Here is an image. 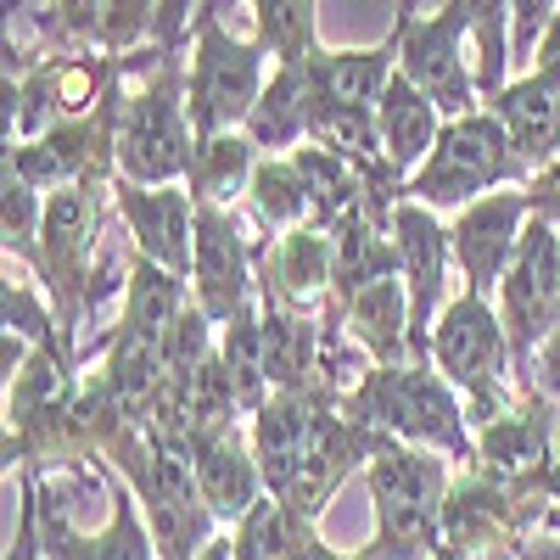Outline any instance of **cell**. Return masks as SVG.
<instances>
[{
	"label": "cell",
	"instance_id": "obj_1",
	"mask_svg": "<svg viewBox=\"0 0 560 560\" xmlns=\"http://www.w3.org/2000/svg\"><path fill=\"white\" fill-rule=\"evenodd\" d=\"M342 409L398 443L432 448L459 465L477 459V432H471V415H465V398L432 359L427 364H370L342 393Z\"/></svg>",
	"mask_w": 560,
	"mask_h": 560
},
{
	"label": "cell",
	"instance_id": "obj_2",
	"mask_svg": "<svg viewBox=\"0 0 560 560\" xmlns=\"http://www.w3.org/2000/svg\"><path fill=\"white\" fill-rule=\"evenodd\" d=\"M107 465L135 488L140 516H147L152 544H158V560H191L197 549L219 538V516L202 499L191 443H174L147 427H124L118 443L107 448Z\"/></svg>",
	"mask_w": 560,
	"mask_h": 560
},
{
	"label": "cell",
	"instance_id": "obj_3",
	"mask_svg": "<svg viewBox=\"0 0 560 560\" xmlns=\"http://www.w3.org/2000/svg\"><path fill=\"white\" fill-rule=\"evenodd\" d=\"M527 179H533V168L516 152L510 129L499 124V113L477 107V113L443 118L432 158L409 174V202H427L438 213H459L477 197L504 191V185H527Z\"/></svg>",
	"mask_w": 560,
	"mask_h": 560
},
{
	"label": "cell",
	"instance_id": "obj_4",
	"mask_svg": "<svg viewBox=\"0 0 560 560\" xmlns=\"http://www.w3.org/2000/svg\"><path fill=\"white\" fill-rule=\"evenodd\" d=\"M191 107H185V51L152 45V73L124 96L118 124V174L135 185H179L191 168Z\"/></svg>",
	"mask_w": 560,
	"mask_h": 560
},
{
	"label": "cell",
	"instance_id": "obj_5",
	"mask_svg": "<svg viewBox=\"0 0 560 560\" xmlns=\"http://www.w3.org/2000/svg\"><path fill=\"white\" fill-rule=\"evenodd\" d=\"M370 504H376V533L370 544L393 560H432L443 549V499H448V459L415 443H387L370 459Z\"/></svg>",
	"mask_w": 560,
	"mask_h": 560
},
{
	"label": "cell",
	"instance_id": "obj_6",
	"mask_svg": "<svg viewBox=\"0 0 560 560\" xmlns=\"http://www.w3.org/2000/svg\"><path fill=\"white\" fill-rule=\"evenodd\" d=\"M113 202V185H62L45 197V224H39V287L51 292L57 325L68 348L79 353L84 342V298L102 264V219Z\"/></svg>",
	"mask_w": 560,
	"mask_h": 560
},
{
	"label": "cell",
	"instance_id": "obj_7",
	"mask_svg": "<svg viewBox=\"0 0 560 560\" xmlns=\"http://www.w3.org/2000/svg\"><path fill=\"white\" fill-rule=\"evenodd\" d=\"M191 57H185V107H191V129L197 135H224V129H247L258 96H264V62L269 51L258 39H236L224 34L219 12L197 7L191 18Z\"/></svg>",
	"mask_w": 560,
	"mask_h": 560
},
{
	"label": "cell",
	"instance_id": "obj_8",
	"mask_svg": "<svg viewBox=\"0 0 560 560\" xmlns=\"http://www.w3.org/2000/svg\"><path fill=\"white\" fill-rule=\"evenodd\" d=\"M124 79H129V62L84 118H57L45 135L7 147V168L45 197L62 191V185H113L118 179V124H124V96H129Z\"/></svg>",
	"mask_w": 560,
	"mask_h": 560
},
{
	"label": "cell",
	"instance_id": "obj_9",
	"mask_svg": "<svg viewBox=\"0 0 560 560\" xmlns=\"http://www.w3.org/2000/svg\"><path fill=\"white\" fill-rule=\"evenodd\" d=\"M432 364L459 387L465 415H471V432L482 420H493L510 393H504V370H510V337L493 298H471L459 292L443 303L438 325H432Z\"/></svg>",
	"mask_w": 560,
	"mask_h": 560
},
{
	"label": "cell",
	"instance_id": "obj_10",
	"mask_svg": "<svg viewBox=\"0 0 560 560\" xmlns=\"http://www.w3.org/2000/svg\"><path fill=\"white\" fill-rule=\"evenodd\" d=\"M499 319H504V337H510V382L538 387L533 359L560 325V230L555 224L527 219L522 247L499 280Z\"/></svg>",
	"mask_w": 560,
	"mask_h": 560
},
{
	"label": "cell",
	"instance_id": "obj_11",
	"mask_svg": "<svg viewBox=\"0 0 560 560\" xmlns=\"http://www.w3.org/2000/svg\"><path fill=\"white\" fill-rule=\"evenodd\" d=\"M393 7L404 12L398 68L443 107V118L477 113L482 84H477V57H465V45H471V12H465V0H443L432 18H415V0H393Z\"/></svg>",
	"mask_w": 560,
	"mask_h": 560
},
{
	"label": "cell",
	"instance_id": "obj_12",
	"mask_svg": "<svg viewBox=\"0 0 560 560\" xmlns=\"http://www.w3.org/2000/svg\"><path fill=\"white\" fill-rule=\"evenodd\" d=\"M387 443L393 438L376 432V427H364V420H353L342 409V398L319 404L314 427H308V443H303V459H298V477H292L287 493H280V504H292L298 516L319 522L325 504L342 493V482L359 477V471H370V459H376Z\"/></svg>",
	"mask_w": 560,
	"mask_h": 560
},
{
	"label": "cell",
	"instance_id": "obj_13",
	"mask_svg": "<svg viewBox=\"0 0 560 560\" xmlns=\"http://www.w3.org/2000/svg\"><path fill=\"white\" fill-rule=\"evenodd\" d=\"M107 499H113V522L102 533H79L68 522V488L39 477V549H45V560H158L152 527L140 516V499L113 465H107Z\"/></svg>",
	"mask_w": 560,
	"mask_h": 560
},
{
	"label": "cell",
	"instance_id": "obj_14",
	"mask_svg": "<svg viewBox=\"0 0 560 560\" xmlns=\"http://www.w3.org/2000/svg\"><path fill=\"white\" fill-rule=\"evenodd\" d=\"M191 298L208 308L213 325L236 319L247 303H258V236L236 208H197V258H191Z\"/></svg>",
	"mask_w": 560,
	"mask_h": 560
},
{
	"label": "cell",
	"instance_id": "obj_15",
	"mask_svg": "<svg viewBox=\"0 0 560 560\" xmlns=\"http://www.w3.org/2000/svg\"><path fill=\"white\" fill-rule=\"evenodd\" d=\"M533 208H527V191L522 185H504V191H488L477 197L471 208H459L448 219V236H454V264H459V292L471 298H499V280L510 269L522 247V230H527Z\"/></svg>",
	"mask_w": 560,
	"mask_h": 560
},
{
	"label": "cell",
	"instance_id": "obj_16",
	"mask_svg": "<svg viewBox=\"0 0 560 560\" xmlns=\"http://www.w3.org/2000/svg\"><path fill=\"white\" fill-rule=\"evenodd\" d=\"M113 213L124 219L135 253H147L152 264L174 269L191 280V258H197V202L185 185H135V179H113Z\"/></svg>",
	"mask_w": 560,
	"mask_h": 560
},
{
	"label": "cell",
	"instance_id": "obj_17",
	"mask_svg": "<svg viewBox=\"0 0 560 560\" xmlns=\"http://www.w3.org/2000/svg\"><path fill=\"white\" fill-rule=\"evenodd\" d=\"M393 236L404 253V287H409V319H415V353L432 359V325L448 303V264H454V236L438 208L404 202L393 219Z\"/></svg>",
	"mask_w": 560,
	"mask_h": 560
},
{
	"label": "cell",
	"instance_id": "obj_18",
	"mask_svg": "<svg viewBox=\"0 0 560 560\" xmlns=\"http://www.w3.org/2000/svg\"><path fill=\"white\" fill-rule=\"evenodd\" d=\"M331 280H337L331 230L303 224L280 230V236H258V292L280 298L298 314H319L331 303Z\"/></svg>",
	"mask_w": 560,
	"mask_h": 560
},
{
	"label": "cell",
	"instance_id": "obj_19",
	"mask_svg": "<svg viewBox=\"0 0 560 560\" xmlns=\"http://www.w3.org/2000/svg\"><path fill=\"white\" fill-rule=\"evenodd\" d=\"M555 432H560V404L544 387H516V398L477 427V465L504 471V477L544 471Z\"/></svg>",
	"mask_w": 560,
	"mask_h": 560
},
{
	"label": "cell",
	"instance_id": "obj_20",
	"mask_svg": "<svg viewBox=\"0 0 560 560\" xmlns=\"http://www.w3.org/2000/svg\"><path fill=\"white\" fill-rule=\"evenodd\" d=\"M398 57H404V12L393 7V28L382 45L370 51H308L303 57V73H308V96H325V102H353V107H376L382 90L393 84L398 73Z\"/></svg>",
	"mask_w": 560,
	"mask_h": 560
},
{
	"label": "cell",
	"instance_id": "obj_21",
	"mask_svg": "<svg viewBox=\"0 0 560 560\" xmlns=\"http://www.w3.org/2000/svg\"><path fill=\"white\" fill-rule=\"evenodd\" d=\"M191 459H197V482H202V499H208V510L219 516V527L224 522L236 527L247 510L269 493L264 488V465L253 454V438H242V427L197 438L191 443Z\"/></svg>",
	"mask_w": 560,
	"mask_h": 560
},
{
	"label": "cell",
	"instance_id": "obj_22",
	"mask_svg": "<svg viewBox=\"0 0 560 560\" xmlns=\"http://www.w3.org/2000/svg\"><path fill=\"white\" fill-rule=\"evenodd\" d=\"M482 107L499 113V124L516 140V152L527 158V168H544V163L560 158V73L527 68V73L510 79L499 96H488Z\"/></svg>",
	"mask_w": 560,
	"mask_h": 560
},
{
	"label": "cell",
	"instance_id": "obj_23",
	"mask_svg": "<svg viewBox=\"0 0 560 560\" xmlns=\"http://www.w3.org/2000/svg\"><path fill=\"white\" fill-rule=\"evenodd\" d=\"M342 331L353 337V348L370 364H427V359L415 353V319H409V287H404V275L364 287L342 308Z\"/></svg>",
	"mask_w": 560,
	"mask_h": 560
},
{
	"label": "cell",
	"instance_id": "obj_24",
	"mask_svg": "<svg viewBox=\"0 0 560 560\" xmlns=\"http://www.w3.org/2000/svg\"><path fill=\"white\" fill-rule=\"evenodd\" d=\"M264 152L247 129H224V135H197L191 147V168H185V191L191 202H213V208H236L242 191H253V174H258Z\"/></svg>",
	"mask_w": 560,
	"mask_h": 560
},
{
	"label": "cell",
	"instance_id": "obj_25",
	"mask_svg": "<svg viewBox=\"0 0 560 560\" xmlns=\"http://www.w3.org/2000/svg\"><path fill=\"white\" fill-rule=\"evenodd\" d=\"M376 124H382V147L398 168H420L432 158L438 147V135H443V107L420 90L404 68L393 73V84L382 90V102H376Z\"/></svg>",
	"mask_w": 560,
	"mask_h": 560
},
{
	"label": "cell",
	"instance_id": "obj_26",
	"mask_svg": "<svg viewBox=\"0 0 560 560\" xmlns=\"http://www.w3.org/2000/svg\"><path fill=\"white\" fill-rule=\"evenodd\" d=\"M185 303H191V280L174 275V269H163V264H152L147 253H135V258H129V287H124V298H118V319H113V325H118V331H135V337L163 342Z\"/></svg>",
	"mask_w": 560,
	"mask_h": 560
},
{
	"label": "cell",
	"instance_id": "obj_27",
	"mask_svg": "<svg viewBox=\"0 0 560 560\" xmlns=\"http://www.w3.org/2000/svg\"><path fill=\"white\" fill-rule=\"evenodd\" d=\"M247 135L258 140V152H298L308 140V73H303V62H275L264 96L247 118Z\"/></svg>",
	"mask_w": 560,
	"mask_h": 560
},
{
	"label": "cell",
	"instance_id": "obj_28",
	"mask_svg": "<svg viewBox=\"0 0 560 560\" xmlns=\"http://www.w3.org/2000/svg\"><path fill=\"white\" fill-rule=\"evenodd\" d=\"M298 174H303V191H308V213L319 230H331L348 208H359L364 197V168L331 147H314V140H303V147L292 152Z\"/></svg>",
	"mask_w": 560,
	"mask_h": 560
},
{
	"label": "cell",
	"instance_id": "obj_29",
	"mask_svg": "<svg viewBox=\"0 0 560 560\" xmlns=\"http://www.w3.org/2000/svg\"><path fill=\"white\" fill-rule=\"evenodd\" d=\"M219 359H224L230 382H236V393H242V409L258 415L269 404V393H275L269 370H264V308L258 303H247L236 319L219 325Z\"/></svg>",
	"mask_w": 560,
	"mask_h": 560
},
{
	"label": "cell",
	"instance_id": "obj_30",
	"mask_svg": "<svg viewBox=\"0 0 560 560\" xmlns=\"http://www.w3.org/2000/svg\"><path fill=\"white\" fill-rule=\"evenodd\" d=\"M308 140L314 147H331L353 163H376L387 147H382V124H376V107H353V102H325V96H308Z\"/></svg>",
	"mask_w": 560,
	"mask_h": 560
},
{
	"label": "cell",
	"instance_id": "obj_31",
	"mask_svg": "<svg viewBox=\"0 0 560 560\" xmlns=\"http://www.w3.org/2000/svg\"><path fill=\"white\" fill-rule=\"evenodd\" d=\"M247 202H253V213L269 224V236L314 224V213H308V191H303V174H298L292 152H264V163H258V174H253Z\"/></svg>",
	"mask_w": 560,
	"mask_h": 560
},
{
	"label": "cell",
	"instance_id": "obj_32",
	"mask_svg": "<svg viewBox=\"0 0 560 560\" xmlns=\"http://www.w3.org/2000/svg\"><path fill=\"white\" fill-rule=\"evenodd\" d=\"M253 39L275 62H303L319 51V0H247Z\"/></svg>",
	"mask_w": 560,
	"mask_h": 560
},
{
	"label": "cell",
	"instance_id": "obj_33",
	"mask_svg": "<svg viewBox=\"0 0 560 560\" xmlns=\"http://www.w3.org/2000/svg\"><path fill=\"white\" fill-rule=\"evenodd\" d=\"M465 12H471V57L488 102L516 79V68H510V0H465Z\"/></svg>",
	"mask_w": 560,
	"mask_h": 560
},
{
	"label": "cell",
	"instance_id": "obj_34",
	"mask_svg": "<svg viewBox=\"0 0 560 560\" xmlns=\"http://www.w3.org/2000/svg\"><path fill=\"white\" fill-rule=\"evenodd\" d=\"M230 538H236V560H298V510L264 493Z\"/></svg>",
	"mask_w": 560,
	"mask_h": 560
},
{
	"label": "cell",
	"instance_id": "obj_35",
	"mask_svg": "<svg viewBox=\"0 0 560 560\" xmlns=\"http://www.w3.org/2000/svg\"><path fill=\"white\" fill-rule=\"evenodd\" d=\"M39 224H45V191H34L28 179L7 168V179H0V247H7V258L39 269Z\"/></svg>",
	"mask_w": 560,
	"mask_h": 560
},
{
	"label": "cell",
	"instance_id": "obj_36",
	"mask_svg": "<svg viewBox=\"0 0 560 560\" xmlns=\"http://www.w3.org/2000/svg\"><path fill=\"white\" fill-rule=\"evenodd\" d=\"M0 319H7V331H18L34 348H68L57 308H51V292L34 287V280H12V269H7V292H0Z\"/></svg>",
	"mask_w": 560,
	"mask_h": 560
},
{
	"label": "cell",
	"instance_id": "obj_37",
	"mask_svg": "<svg viewBox=\"0 0 560 560\" xmlns=\"http://www.w3.org/2000/svg\"><path fill=\"white\" fill-rule=\"evenodd\" d=\"M219 348V325L208 319V308L191 298L179 308V319L168 325V337H163V359H168V376H191V370Z\"/></svg>",
	"mask_w": 560,
	"mask_h": 560
},
{
	"label": "cell",
	"instance_id": "obj_38",
	"mask_svg": "<svg viewBox=\"0 0 560 560\" xmlns=\"http://www.w3.org/2000/svg\"><path fill=\"white\" fill-rule=\"evenodd\" d=\"M158 34V0H107L102 7V51L107 57H135L140 45Z\"/></svg>",
	"mask_w": 560,
	"mask_h": 560
},
{
	"label": "cell",
	"instance_id": "obj_39",
	"mask_svg": "<svg viewBox=\"0 0 560 560\" xmlns=\"http://www.w3.org/2000/svg\"><path fill=\"white\" fill-rule=\"evenodd\" d=\"M102 7L107 0H51L45 34H57V51H102Z\"/></svg>",
	"mask_w": 560,
	"mask_h": 560
},
{
	"label": "cell",
	"instance_id": "obj_40",
	"mask_svg": "<svg viewBox=\"0 0 560 560\" xmlns=\"http://www.w3.org/2000/svg\"><path fill=\"white\" fill-rule=\"evenodd\" d=\"M197 7H202V0H158V34H152V45H163V51H185Z\"/></svg>",
	"mask_w": 560,
	"mask_h": 560
},
{
	"label": "cell",
	"instance_id": "obj_41",
	"mask_svg": "<svg viewBox=\"0 0 560 560\" xmlns=\"http://www.w3.org/2000/svg\"><path fill=\"white\" fill-rule=\"evenodd\" d=\"M522 191H527L533 219H544V224H555V230H560V158H555V163H544V168H533V179L522 185Z\"/></svg>",
	"mask_w": 560,
	"mask_h": 560
},
{
	"label": "cell",
	"instance_id": "obj_42",
	"mask_svg": "<svg viewBox=\"0 0 560 560\" xmlns=\"http://www.w3.org/2000/svg\"><path fill=\"white\" fill-rule=\"evenodd\" d=\"M298 560H393V555L376 549V544H364V549H331L308 516H298Z\"/></svg>",
	"mask_w": 560,
	"mask_h": 560
},
{
	"label": "cell",
	"instance_id": "obj_43",
	"mask_svg": "<svg viewBox=\"0 0 560 560\" xmlns=\"http://www.w3.org/2000/svg\"><path fill=\"white\" fill-rule=\"evenodd\" d=\"M533 382L560 404V325H555V337H549V342L538 348V359H533Z\"/></svg>",
	"mask_w": 560,
	"mask_h": 560
},
{
	"label": "cell",
	"instance_id": "obj_44",
	"mask_svg": "<svg viewBox=\"0 0 560 560\" xmlns=\"http://www.w3.org/2000/svg\"><path fill=\"white\" fill-rule=\"evenodd\" d=\"M516 560H560V538L555 533H527L522 544H516Z\"/></svg>",
	"mask_w": 560,
	"mask_h": 560
},
{
	"label": "cell",
	"instance_id": "obj_45",
	"mask_svg": "<svg viewBox=\"0 0 560 560\" xmlns=\"http://www.w3.org/2000/svg\"><path fill=\"white\" fill-rule=\"evenodd\" d=\"M191 560H236V538H224V533H219V538H213L208 549H197Z\"/></svg>",
	"mask_w": 560,
	"mask_h": 560
},
{
	"label": "cell",
	"instance_id": "obj_46",
	"mask_svg": "<svg viewBox=\"0 0 560 560\" xmlns=\"http://www.w3.org/2000/svg\"><path fill=\"white\" fill-rule=\"evenodd\" d=\"M544 482H549V493L560 504V432H555V448H549V465H544Z\"/></svg>",
	"mask_w": 560,
	"mask_h": 560
},
{
	"label": "cell",
	"instance_id": "obj_47",
	"mask_svg": "<svg viewBox=\"0 0 560 560\" xmlns=\"http://www.w3.org/2000/svg\"><path fill=\"white\" fill-rule=\"evenodd\" d=\"M432 560H477V555H465V549H454V544H443V549H438Z\"/></svg>",
	"mask_w": 560,
	"mask_h": 560
},
{
	"label": "cell",
	"instance_id": "obj_48",
	"mask_svg": "<svg viewBox=\"0 0 560 560\" xmlns=\"http://www.w3.org/2000/svg\"><path fill=\"white\" fill-rule=\"evenodd\" d=\"M544 533H555V538H560V504H555L549 516H544Z\"/></svg>",
	"mask_w": 560,
	"mask_h": 560
},
{
	"label": "cell",
	"instance_id": "obj_49",
	"mask_svg": "<svg viewBox=\"0 0 560 560\" xmlns=\"http://www.w3.org/2000/svg\"><path fill=\"white\" fill-rule=\"evenodd\" d=\"M208 7H213V12H224V7H230V0H208Z\"/></svg>",
	"mask_w": 560,
	"mask_h": 560
}]
</instances>
